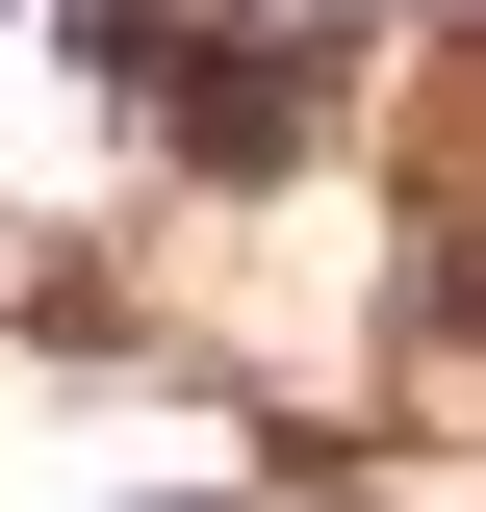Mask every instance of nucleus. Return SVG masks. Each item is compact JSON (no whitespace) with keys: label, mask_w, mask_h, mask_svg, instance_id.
Here are the masks:
<instances>
[{"label":"nucleus","mask_w":486,"mask_h":512,"mask_svg":"<svg viewBox=\"0 0 486 512\" xmlns=\"http://www.w3.org/2000/svg\"><path fill=\"white\" fill-rule=\"evenodd\" d=\"M128 512H231V487H128Z\"/></svg>","instance_id":"1"}]
</instances>
